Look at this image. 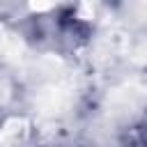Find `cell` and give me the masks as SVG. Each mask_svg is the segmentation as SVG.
Segmentation results:
<instances>
[{"label":"cell","mask_w":147,"mask_h":147,"mask_svg":"<svg viewBox=\"0 0 147 147\" xmlns=\"http://www.w3.org/2000/svg\"><path fill=\"white\" fill-rule=\"evenodd\" d=\"M2 92H5V87H2V83H0V96H2Z\"/></svg>","instance_id":"cell-3"},{"label":"cell","mask_w":147,"mask_h":147,"mask_svg":"<svg viewBox=\"0 0 147 147\" xmlns=\"http://www.w3.org/2000/svg\"><path fill=\"white\" fill-rule=\"evenodd\" d=\"M23 131H25V122L23 119H9L5 124V129L0 131V140L2 142H14V140H18L23 136Z\"/></svg>","instance_id":"cell-1"},{"label":"cell","mask_w":147,"mask_h":147,"mask_svg":"<svg viewBox=\"0 0 147 147\" xmlns=\"http://www.w3.org/2000/svg\"><path fill=\"white\" fill-rule=\"evenodd\" d=\"M9 53H16V44L11 41V37H5L0 28V55H9Z\"/></svg>","instance_id":"cell-2"}]
</instances>
